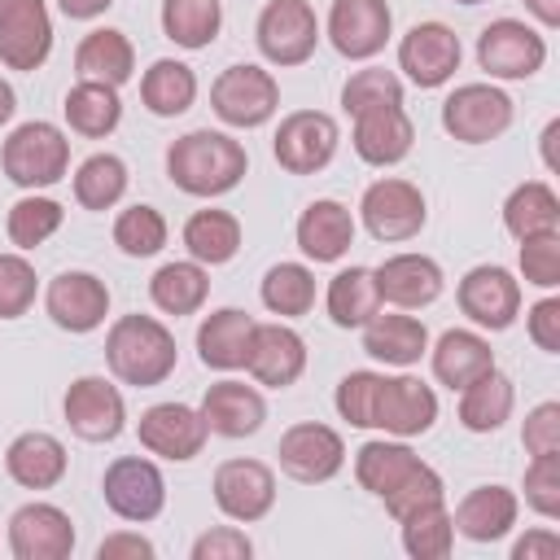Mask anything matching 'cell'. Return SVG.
<instances>
[{"instance_id": "cell-49", "label": "cell", "mask_w": 560, "mask_h": 560, "mask_svg": "<svg viewBox=\"0 0 560 560\" xmlns=\"http://www.w3.org/2000/svg\"><path fill=\"white\" fill-rule=\"evenodd\" d=\"M376 389H381V372H346L332 402L337 416L350 420L354 429H372V411H376Z\"/></svg>"}, {"instance_id": "cell-56", "label": "cell", "mask_w": 560, "mask_h": 560, "mask_svg": "<svg viewBox=\"0 0 560 560\" xmlns=\"http://www.w3.org/2000/svg\"><path fill=\"white\" fill-rule=\"evenodd\" d=\"M96 560H153V542L136 529H118V534L101 538Z\"/></svg>"}, {"instance_id": "cell-36", "label": "cell", "mask_w": 560, "mask_h": 560, "mask_svg": "<svg viewBox=\"0 0 560 560\" xmlns=\"http://www.w3.org/2000/svg\"><path fill=\"white\" fill-rule=\"evenodd\" d=\"M512 407H516V389H512V381L499 368H490L486 376H477L472 385L459 389V424L468 433H494V429H503V420L512 416Z\"/></svg>"}, {"instance_id": "cell-30", "label": "cell", "mask_w": 560, "mask_h": 560, "mask_svg": "<svg viewBox=\"0 0 560 560\" xmlns=\"http://www.w3.org/2000/svg\"><path fill=\"white\" fill-rule=\"evenodd\" d=\"M429 350V328L407 311H376L363 324V354L389 368H411Z\"/></svg>"}, {"instance_id": "cell-50", "label": "cell", "mask_w": 560, "mask_h": 560, "mask_svg": "<svg viewBox=\"0 0 560 560\" xmlns=\"http://www.w3.org/2000/svg\"><path fill=\"white\" fill-rule=\"evenodd\" d=\"M521 276L534 289L560 284V232H538L521 241Z\"/></svg>"}, {"instance_id": "cell-60", "label": "cell", "mask_w": 560, "mask_h": 560, "mask_svg": "<svg viewBox=\"0 0 560 560\" xmlns=\"http://www.w3.org/2000/svg\"><path fill=\"white\" fill-rule=\"evenodd\" d=\"M556 136H560V118H551L547 131H542V162H547V171L560 166V162H556Z\"/></svg>"}, {"instance_id": "cell-51", "label": "cell", "mask_w": 560, "mask_h": 560, "mask_svg": "<svg viewBox=\"0 0 560 560\" xmlns=\"http://www.w3.org/2000/svg\"><path fill=\"white\" fill-rule=\"evenodd\" d=\"M525 503L547 521L560 516V451L529 459V468H525Z\"/></svg>"}, {"instance_id": "cell-7", "label": "cell", "mask_w": 560, "mask_h": 560, "mask_svg": "<svg viewBox=\"0 0 560 560\" xmlns=\"http://www.w3.org/2000/svg\"><path fill=\"white\" fill-rule=\"evenodd\" d=\"M442 127L459 144H490L512 127V96L494 83H459L442 101Z\"/></svg>"}, {"instance_id": "cell-19", "label": "cell", "mask_w": 560, "mask_h": 560, "mask_svg": "<svg viewBox=\"0 0 560 560\" xmlns=\"http://www.w3.org/2000/svg\"><path fill=\"white\" fill-rule=\"evenodd\" d=\"M9 551L18 560H66L74 551V521L57 503H22L9 516Z\"/></svg>"}, {"instance_id": "cell-55", "label": "cell", "mask_w": 560, "mask_h": 560, "mask_svg": "<svg viewBox=\"0 0 560 560\" xmlns=\"http://www.w3.org/2000/svg\"><path fill=\"white\" fill-rule=\"evenodd\" d=\"M525 324H529V341H534L538 350L560 354V298L534 302L529 315H525Z\"/></svg>"}, {"instance_id": "cell-24", "label": "cell", "mask_w": 560, "mask_h": 560, "mask_svg": "<svg viewBox=\"0 0 560 560\" xmlns=\"http://www.w3.org/2000/svg\"><path fill=\"white\" fill-rule=\"evenodd\" d=\"M201 420L210 433L219 438H249L262 429L267 420V398L258 394V385H245V381H214L206 394H201Z\"/></svg>"}, {"instance_id": "cell-61", "label": "cell", "mask_w": 560, "mask_h": 560, "mask_svg": "<svg viewBox=\"0 0 560 560\" xmlns=\"http://www.w3.org/2000/svg\"><path fill=\"white\" fill-rule=\"evenodd\" d=\"M13 114H18V92H13V88L0 79V127H4Z\"/></svg>"}, {"instance_id": "cell-59", "label": "cell", "mask_w": 560, "mask_h": 560, "mask_svg": "<svg viewBox=\"0 0 560 560\" xmlns=\"http://www.w3.org/2000/svg\"><path fill=\"white\" fill-rule=\"evenodd\" d=\"M525 9L538 18V26H542V31L560 26V0H525Z\"/></svg>"}, {"instance_id": "cell-3", "label": "cell", "mask_w": 560, "mask_h": 560, "mask_svg": "<svg viewBox=\"0 0 560 560\" xmlns=\"http://www.w3.org/2000/svg\"><path fill=\"white\" fill-rule=\"evenodd\" d=\"M0 166L18 188H31V192L48 188L70 166V140L57 122H44V118L22 122L9 131V140L0 149Z\"/></svg>"}, {"instance_id": "cell-15", "label": "cell", "mask_w": 560, "mask_h": 560, "mask_svg": "<svg viewBox=\"0 0 560 560\" xmlns=\"http://www.w3.org/2000/svg\"><path fill=\"white\" fill-rule=\"evenodd\" d=\"M459 35L446 22H416L402 39H398V70L416 83V88H442L455 79L459 70Z\"/></svg>"}, {"instance_id": "cell-22", "label": "cell", "mask_w": 560, "mask_h": 560, "mask_svg": "<svg viewBox=\"0 0 560 560\" xmlns=\"http://www.w3.org/2000/svg\"><path fill=\"white\" fill-rule=\"evenodd\" d=\"M245 372L267 389H289L306 372V341L289 324H254Z\"/></svg>"}, {"instance_id": "cell-54", "label": "cell", "mask_w": 560, "mask_h": 560, "mask_svg": "<svg viewBox=\"0 0 560 560\" xmlns=\"http://www.w3.org/2000/svg\"><path fill=\"white\" fill-rule=\"evenodd\" d=\"M521 442L529 455H551L560 451V402H538L525 424H521Z\"/></svg>"}, {"instance_id": "cell-6", "label": "cell", "mask_w": 560, "mask_h": 560, "mask_svg": "<svg viewBox=\"0 0 560 560\" xmlns=\"http://www.w3.org/2000/svg\"><path fill=\"white\" fill-rule=\"evenodd\" d=\"M337 144H341V131H337L332 114H324V109H293V114L280 118L271 153H276V162L289 175H315V171H324L337 158Z\"/></svg>"}, {"instance_id": "cell-46", "label": "cell", "mask_w": 560, "mask_h": 560, "mask_svg": "<svg viewBox=\"0 0 560 560\" xmlns=\"http://www.w3.org/2000/svg\"><path fill=\"white\" fill-rule=\"evenodd\" d=\"M114 245L127 254V258H153L162 245H166V219L162 210L153 206H127L118 219H114Z\"/></svg>"}, {"instance_id": "cell-4", "label": "cell", "mask_w": 560, "mask_h": 560, "mask_svg": "<svg viewBox=\"0 0 560 560\" xmlns=\"http://www.w3.org/2000/svg\"><path fill=\"white\" fill-rule=\"evenodd\" d=\"M210 105L228 127L249 131L271 122V114L280 109V83L271 79V70L254 61H236L210 83Z\"/></svg>"}, {"instance_id": "cell-5", "label": "cell", "mask_w": 560, "mask_h": 560, "mask_svg": "<svg viewBox=\"0 0 560 560\" xmlns=\"http://www.w3.org/2000/svg\"><path fill=\"white\" fill-rule=\"evenodd\" d=\"M254 39H258V52L271 61V66H302L315 57V44H319V18L306 0H267L258 22H254Z\"/></svg>"}, {"instance_id": "cell-27", "label": "cell", "mask_w": 560, "mask_h": 560, "mask_svg": "<svg viewBox=\"0 0 560 560\" xmlns=\"http://www.w3.org/2000/svg\"><path fill=\"white\" fill-rule=\"evenodd\" d=\"M70 468V455L66 446L44 433V429H31V433H18L4 451V472L22 486V490H52Z\"/></svg>"}, {"instance_id": "cell-38", "label": "cell", "mask_w": 560, "mask_h": 560, "mask_svg": "<svg viewBox=\"0 0 560 560\" xmlns=\"http://www.w3.org/2000/svg\"><path fill=\"white\" fill-rule=\"evenodd\" d=\"M140 101L158 118H175V114L192 109V101H197V74H192V66H184L175 57H158L144 70V79H140Z\"/></svg>"}, {"instance_id": "cell-47", "label": "cell", "mask_w": 560, "mask_h": 560, "mask_svg": "<svg viewBox=\"0 0 560 560\" xmlns=\"http://www.w3.org/2000/svg\"><path fill=\"white\" fill-rule=\"evenodd\" d=\"M381 105H402V79L394 70H381V66L354 70L341 88V109L354 118V114H368Z\"/></svg>"}, {"instance_id": "cell-21", "label": "cell", "mask_w": 560, "mask_h": 560, "mask_svg": "<svg viewBox=\"0 0 560 560\" xmlns=\"http://www.w3.org/2000/svg\"><path fill=\"white\" fill-rule=\"evenodd\" d=\"M44 311L57 328L66 332H92L105 324L109 315V289L101 276L92 271H61L48 280V293H44Z\"/></svg>"}, {"instance_id": "cell-13", "label": "cell", "mask_w": 560, "mask_h": 560, "mask_svg": "<svg viewBox=\"0 0 560 560\" xmlns=\"http://www.w3.org/2000/svg\"><path fill=\"white\" fill-rule=\"evenodd\" d=\"M136 438H140V446H144L149 455L171 459V464H188V459H197V455L206 451L210 429H206L201 411L188 407V402H153V407L140 416Z\"/></svg>"}, {"instance_id": "cell-31", "label": "cell", "mask_w": 560, "mask_h": 560, "mask_svg": "<svg viewBox=\"0 0 560 560\" xmlns=\"http://www.w3.org/2000/svg\"><path fill=\"white\" fill-rule=\"evenodd\" d=\"M494 368V350L481 332L472 328H446L433 346V376L446 385V389H464L472 385L477 376H486Z\"/></svg>"}, {"instance_id": "cell-11", "label": "cell", "mask_w": 560, "mask_h": 560, "mask_svg": "<svg viewBox=\"0 0 560 560\" xmlns=\"http://www.w3.org/2000/svg\"><path fill=\"white\" fill-rule=\"evenodd\" d=\"M280 468L302 481V486H319V481H332L346 464V442L332 424H319V420H302V424H289L280 433Z\"/></svg>"}, {"instance_id": "cell-12", "label": "cell", "mask_w": 560, "mask_h": 560, "mask_svg": "<svg viewBox=\"0 0 560 560\" xmlns=\"http://www.w3.org/2000/svg\"><path fill=\"white\" fill-rule=\"evenodd\" d=\"M455 298H459V311L477 328H490V332L512 328L521 315V280L499 262H481V267L464 271Z\"/></svg>"}, {"instance_id": "cell-10", "label": "cell", "mask_w": 560, "mask_h": 560, "mask_svg": "<svg viewBox=\"0 0 560 560\" xmlns=\"http://www.w3.org/2000/svg\"><path fill=\"white\" fill-rule=\"evenodd\" d=\"M359 214H363V228L376 241H411V236H420V228L429 219V206H424V192L411 179L389 175V179H376V184L363 188Z\"/></svg>"}, {"instance_id": "cell-48", "label": "cell", "mask_w": 560, "mask_h": 560, "mask_svg": "<svg viewBox=\"0 0 560 560\" xmlns=\"http://www.w3.org/2000/svg\"><path fill=\"white\" fill-rule=\"evenodd\" d=\"M35 289H39V280H35V267L22 258V249L0 254V319L26 315L35 302Z\"/></svg>"}, {"instance_id": "cell-35", "label": "cell", "mask_w": 560, "mask_h": 560, "mask_svg": "<svg viewBox=\"0 0 560 560\" xmlns=\"http://www.w3.org/2000/svg\"><path fill=\"white\" fill-rule=\"evenodd\" d=\"M324 306H328V319H332L337 328H363V324L385 306L381 293H376L372 267H341V271L328 280Z\"/></svg>"}, {"instance_id": "cell-18", "label": "cell", "mask_w": 560, "mask_h": 560, "mask_svg": "<svg viewBox=\"0 0 560 560\" xmlns=\"http://www.w3.org/2000/svg\"><path fill=\"white\" fill-rule=\"evenodd\" d=\"M52 52V18L44 0H0V61L9 70H39Z\"/></svg>"}, {"instance_id": "cell-1", "label": "cell", "mask_w": 560, "mask_h": 560, "mask_svg": "<svg viewBox=\"0 0 560 560\" xmlns=\"http://www.w3.org/2000/svg\"><path fill=\"white\" fill-rule=\"evenodd\" d=\"M249 171V153L228 131L197 127L166 149V175L188 197H223L232 192Z\"/></svg>"}, {"instance_id": "cell-39", "label": "cell", "mask_w": 560, "mask_h": 560, "mask_svg": "<svg viewBox=\"0 0 560 560\" xmlns=\"http://www.w3.org/2000/svg\"><path fill=\"white\" fill-rule=\"evenodd\" d=\"M503 228L525 241V236H538V232H560V197L551 184L542 179H525L508 192L503 201Z\"/></svg>"}, {"instance_id": "cell-37", "label": "cell", "mask_w": 560, "mask_h": 560, "mask_svg": "<svg viewBox=\"0 0 560 560\" xmlns=\"http://www.w3.org/2000/svg\"><path fill=\"white\" fill-rule=\"evenodd\" d=\"M66 122L70 131L88 136V140H105L118 122H122V101H118V88L109 83H92V79H79L70 92H66Z\"/></svg>"}, {"instance_id": "cell-14", "label": "cell", "mask_w": 560, "mask_h": 560, "mask_svg": "<svg viewBox=\"0 0 560 560\" xmlns=\"http://www.w3.org/2000/svg\"><path fill=\"white\" fill-rule=\"evenodd\" d=\"M214 508L228 521L254 525L276 508V472L262 459H223L214 468Z\"/></svg>"}, {"instance_id": "cell-62", "label": "cell", "mask_w": 560, "mask_h": 560, "mask_svg": "<svg viewBox=\"0 0 560 560\" xmlns=\"http://www.w3.org/2000/svg\"><path fill=\"white\" fill-rule=\"evenodd\" d=\"M455 4H481V0H455Z\"/></svg>"}, {"instance_id": "cell-58", "label": "cell", "mask_w": 560, "mask_h": 560, "mask_svg": "<svg viewBox=\"0 0 560 560\" xmlns=\"http://www.w3.org/2000/svg\"><path fill=\"white\" fill-rule=\"evenodd\" d=\"M109 4H114V0H57V9H61L66 18H74V22H92V18H101Z\"/></svg>"}, {"instance_id": "cell-42", "label": "cell", "mask_w": 560, "mask_h": 560, "mask_svg": "<svg viewBox=\"0 0 560 560\" xmlns=\"http://www.w3.org/2000/svg\"><path fill=\"white\" fill-rule=\"evenodd\" d=\"M262 306L280 319H298L315 306V271L306 262H276L262 276Z\"/></svg>"}, {"instance_id": "cell-44", "label": "cell", "mask_w": 560, "mask_h": 560, "mask_svg": "<svg viewBox=\"0 0 560 560\" xmlns=\"http://www.w3.org/2000/svg\"><path fill=\"white\" fill-rule=\"evenodd\" d=\"M398 525H402V551L416 556V560H442V556H451V547H455V525H451L446 499L407 512Z\"/></svg>"}, {"instance_id": "cell-52", "label": "cell", "mask_w": 560, "mask_h": 560, "mask_svg": "<svg viewBox=\"0 0 560 560\" xmlns=\"http://www.w3.org/2000/svg\"><path fill=\"white\" fill-rule=\"evenodd\" d=\"M446 499V486H442V477H438V468H429V464H420L398 490H389L381 503H385V512L394 516V521H402L407 512H416V508H429V503H442Z\"/></svg>"}, {"instance_id": "cell-29", "label": "cell", "mask_w": 560, "mask_h": 560, "mask_svg": "<svg viewBox=\"0 0 560 560\" xmlns=\"http://www.w3.org/2000/svg\"><path fill=\"white\" fill-rule=\"evenodd\" d=\"M354 245V214L332 201V197H319L302 210L298 219V249L311 258V262H337L346 258Z\"/></svg>"}, {"instance_id": "cell-34", "label": "cell", "mask_w": 560, "mask_h": 560, "mask_svg": "<svg viewBox=\"0 0 560 560\" xmlns=\"http://www.w3.org/2000/svg\"><path fill=\"white\" fill-rule=\"evenodd\" d=\"M149 298L162 315H192L206 306L210 298V271L192 258H179V262H162L149 280Z\"/></svg>"}, {"instance_id": "cell-32", "label": "cell", "mask_w": 560, "mask_h": 560, "mask_svg": "<svg viewBox=\"0 0 560 560\" xmlns=\"http://www.w3.org/2000/svg\"><path fill=\"white\" fill-rule=\"evenodd\" d=\"M74 70L79 79H92V83H109V88H122L136 70V48L122 31L114 26H101V31H88L74 48Z\"/></svg>"}, {"instance_id": "cell-41", "label": "cell", "mask_w": 560, "mask_h": 560, "mask_svg": "<svg viewBox=\"0 0 560 560\" xmlns=\"http://www.w3.org/2000/svg\"><path fill=\"white\" fill-rule=\"evenodd\" d=\"M223 26L219 0H162V35L179 48H206L214 44Z\"/></svg>"}, {"instance_id": "cell-57", "label": "cell", "mask_w": 560, "mask_h": 560, "mask_svg": "<svg viewBox=\"0 0 560 560\" xmlns=\"http://www.w3.org/2000/svg\"><path fill=\"white\" fill-rule=\"evenodd\" d=\"M556 556H560L556 529H529L525 538L512 542V560H556Z\"/></svg>"}, {"instance_id": "cell-28", "label": "cell", "mask_w": 560, "mask_h": 560, "mask_svg": "<svg viewBox=\"0 0 560 560\" xmlns=\"http://www.w3.org/2000/svg\"><path fill=\"white\" fill-rule=\"evenodd\" d=\"M516 512H521V499L508 486H472L451 512V525L468 542H499L516 525Z\"/></svg>"}, {"instance_id": "cell-26", "label": "cell", "mask_w": 560, "mask_h": 560, "mask_svg": "<svg viewBox=\"0 0 560 560\" xmlns=\"http://www.w3.org/2000/svg\"><path fill=\"white\" fill-rule=\"evenodd\" d=\"M254 315L241 306H219L197 324V359L214 372H236L245 368L249 337H254Z\"/></svg>"}, {"instance_id": "cell-2", "label": "cell", "mask_w": 560, "mask_h": 560, "mask_svg": "<svg viewBox=\"0 0 560 560\" xmlns=\"http://www.w3.org/2000/svg\"><path fill=\"white\" fill-rule=\"evenodd\" d=\"M175 332L153 315H118L105 332V363L122 385L153 389L175 372Z\"/></svg>"}, {"instance_id": "cell-16", "label": "cell", "mask_w": 560, "mask_h": 560, "mask_svg": "<svg viewBox=\"0 0 560 560\" xmlns=\"http://www.w3.org/2000/svg\"><path fill=\"white\" fill-rule=\"evenodd\" d=\"M61 411H66V424L83 442H114L127 429V402H122L118 385L105 376H79L66 389Z\"/></svg>"}, {"instance_id": "cell-23", "label": "cell", "mask_w": 560, "mask_h": 560, "mask_svg": "<svg viewBox=\"0 0 560 560\" xmlns=\"http://www.w3.org/2000/svg\"><path fill=\"white\" fill-rule=\"evenodd\" d=\"M372 276H376L381 302H389L394 311H420V306L438 302L442 284H446L438 258H429V254H389L381 267H372Z\"/></svg>"}, {"instance_id": "cell-25", "label": "cell", "mask_w": 560, "mask_h": 560, "mask_svg": "<svg viewBox=\"0 0 560 560\" xmlns=\"http://www.w3.org/2000/svg\"><path fill=\"white\" fill-rule=\"evenodd\" d=\"M354 153L368 162V166H394L411 153L416 144V127L407 118L402 105H381V109H368V114H354V136H350Z\"/></svg>"}, {"instance_id": "cell-9", "label": "cell", "mask_w": 560, "mask_h": 560, "mask_svg": "<svg viewBox=\"0 0 560 560\" xmlns=\"http://www.w3.org/2000/svg\"><path fill=\"white\" fill-rule=\"evenodd\" d=\"M101 494H105V503H109L114 516L144 525V521L162 516V508H166V477H162V468H158L153 459H144V455H118V459L105 468Z\"/></svg>"}, {"instance_id": "cell-8", "label": "cell", "mask_w": 560, "mask_h": 560, "mask_svg": "<svg viewBox=\"0 0 560 560\" xmlns=\"http://www.w3.org/2000/svg\"><path fill=\"white\" fill-rule=\"evenodd\" d=\"M547 61V39L542 31L516 22V18H494L477 35V66L490 79H529Z\"/></svg>"}, {"instance_id": "cell-33", "label": "cell", "mask_w": 560, "mask_h": 560, "mask_svg": "<svg viewBox=\"0 0 560 560\" xmlns=\"http://www.w3.org/2000/svg\"><path fill=\"white\" fill-rule=\"evenodd\" d=\"M420 464H424V459H420L407 442L372 438V442H363V446L354 451V481H359L368 494L385 499V494H389V490H398V486H402Z\"/></svg>"}, {"instance_id": "cell-17", "label": "cell", "mask_w": 560, "mask_h": 560, "mask_svg": "<svg viewBox=\"0 0 560 560\" xmlns=\"http://www.w3.org/2000/svg\"><path fill=\"white\" fill-rule=\"evenodd\" d=\"M328 44L350 57V61H368L376 57L389 35H394V13L385 0H332L328 9Z\"/></svg>"}, {"instance_id": "cell-43", "label": "cell", "mask_w": 560, "mask_h": 560, "mask_svg": "<svg viewBox=\"0 0 560 560\" xmlns=\"http://www.w3.org/2000/svg\"><path fill=\"white\" fill-rule=\"evenodd\" d=\"M127 192V162L118 153H92L74 171V201L83 210H109Z\"/></svg>"}, {"instance_id": "cell-45", "label": "cell", "mask_w": 560, "mask_h": 560, "mask_svg": "<svg viewBox=\"0 0 560 560\" xmlns=\"http://www.w3.org/2000/svg\"><path fill=\"white\" fill-rule=\"evenodd\" d=\"M61 219H66V210H61V201H52V197H22V201H13L9 206V219H4V232H9V241L18 245V249H35V245H44L57 228H61Z\"/></svg>"}, {"instance_id": "cell-53", "label": "cell", "mask_w": 560, "mask_h": 560, "mask_svg": "<svg viewBox=\"0 0 560 560\" xmlns=\"http://www.w3.org/2000/svg\"><path fill=\"white\" fill-rule=\"evenodd\" d=\"M249 556H254V542L236 525H214L192 542V560H249Z\"/></svg>"}, {"instance_id": "cell-40", "label": "cell", "mask_w": 560, "mask_h": 560, "mask_svg": "<svg viewBox=\"0 0 560 560\" xmlns=\"http://www.w3.org/2000/svg\"><path fill=\"white\" fill-rule=\"evenodd\" d=\"M184 249L192 262L201 267H219L232 262L241 249V219L228 210H197L184 223Z\"/></svg>"}, {"instance_id": "cell-20", "label": "cell", "mask_w": 560, "mask_h": 560, "mask_svg": "<svg viewBox=\"0 0 560 560\" xmlns=\"http://www.w3.org/2000/svg\"><path fill=\"white\" fill-rule=\"evenodd\" d=\"M438 420V394L420 376H381L372 429H385L394 438H420Z\"/></svg>"}]
</instances>
